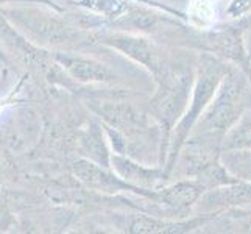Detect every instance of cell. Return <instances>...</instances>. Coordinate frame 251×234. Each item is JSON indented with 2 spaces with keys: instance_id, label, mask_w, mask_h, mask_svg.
I'll return each mask as SVG.
<instances>
[{
  "instance_id": "6da1fadb",
  "label": "cell",
  "mask_w": 251,
  "mask_h": 234,
  "mask_svg": "<svg viewBox=\"0 0 251 234\" xmlns=\"http://www.w3.org/2000/svg\"><path fill=\"white\" fill-rule=\"evenodd\" d=\"M226 75V67L220 61H217L212 56H203L200 64V77L195 86L194 100L192 105L189 106V111L186 117L181 120L179 127L176 128L175 142H173V149H179V145L186 139V134L194 125L198 116H201L203 109L207 106V103L211 102L214 94L219 91V86L222 84V80Z\"/></svg>"
},
{
  "instance_id": "7a4b0ae2",
  "label": "cell",
  "mask_w": 251,
  "mask_h": 234,
  "mask_svg": "<svg viewBox=\"0 0 251 234\" xmlns=\"http://www.w3.org/2000/svg\"><path fill=\"white\" fill-rule=\"evenodd\" d=\"M244 89V80L237 72H231L228 77L225 75L222 86L219 88V95L215 99L209 111L204 114L203 125L212 133H223L234 125L239 116V102L240 94Z\"/></svg>"
},
{
  "instance_id": "3957f363",
  "label": "cell",
  "mask_w": 251,
  "mask_h": 234,
  "mask_svg": "<svg viewBox=\"0 0 251 234\" xmlns=\"http://www.w3.org/2000/svg\"><path fill=\"white\" fill-rule=\"evenodd\" d=\"M162 88L154 100V106L162 117H167L169 120H173L176 117L178 111L186 100L187 92V78L179 75L176 72H167L164 74Z\"/></svg>"
},
{
  "instance_id": "277c9868",
  "label": "cell",
  "mask_w": 251,
  "mask_h": 234,
  "mask_svg": "<svg viewBox=\"0 0 251 234\" xmlns=\"http://www.w3.org/2000/svg\"><path fill=\"white\" fill-rule=\"evenodd\" d=\"M251 202V181H232L223 187L212 189L206 192L201 198V203L206 208H219V206H236L245 205Z\"/></svg>"
},
{
  "instance_id": "5b68a950",
  "label": "cell",
  "mask_w": 251,
  "mask_h": 234,
  "mask_svg": "<svg viewBox=\"0 0 251 234\" xmlns=\"http://www.w3.org/2000/svg\"><path fill=\"white\" fill-rule=\"evenodd\" d=\"M204 186L198 181H181V183L173 184L167 189L159 192L158 198L172 208L183 209V208L190 206L194 202L203 195Z\"/></svg>"
},
{
  "instance_id": "8992f818",
  "label": "cell",
  "mask_w": 251,
  "mask_h": 234,
  "mask_svg": "<svg viewBox=\"0 0 251 234\" xmlns=\"http://www.w3.org/2000/svg\"><path fill=\"white\" fill-rule=\"evenodd\" d=\"M114 46L119 50H122L126 56L133 58L134 61L147 66L150 71L158 74L159 66L156 63V56H154L153 49L149 46V42L145 39L133 38V36H122V38L114 39Z\"/></svg>"
},
{
  "instance_id": "52a82bcc",
  "label": "cell",
  "mask_w": 251,
  "mask_h": 234,
  "mask_svg": "<svg viewBox=\"0 0 251 234\" xmlns=\"http://www.w3.org/2000/svg\"><path fill=\"white\" fill-rule=\"evenodd\" d=\"M222 167L231 177L251 181V149L225 150L222 153Z\"/></svg>"
},
{
  "instance_id": "ba28073f",
  "label": "cell",
  "mask_w": 251,
  "mask_h": 234,
  "mask_svg": "<svg viewBox=\"0 0 251 234\" xmlns=\"http://www.w3.org/2000/svg\"><path fill=\"white\" fill-rule=\"evenodd\" d=\"M203 220H192L186 223H175V222H162L150 217H139L131 225V233H141V234H156V233H181L197 227Z\"/></svg>"
},
{
  "instance_id": "9c48e42d",
  "label": "cell",
  "mask_w": 251,
  "mask_h": 234,
  "mask_svg": "<svg viewBox=\"0 0 251 234\" xmlns=\"http://www.w3.org/2000/svg\"><path fill=\"white\" fill-rule=\"evenodd\" d=\"M251 149V114L240 116L225 136L223 150Z\"/></svg>"
},
{
  "instance_id": "30bf717a",
  "label": "cell",
  "mask_w": 251,
  "mask_h": 234,
  "mask_svg": "<svg viewBox=\"0 0 251 234\" xmlns=\"http://www.w3.org/2000/svg\"><path fill=\"white\" fill-rule=\"evenodd\" d=\"M124 177L126 180V183L129 184H131V181H137L139 184H151L154 181V172L145 170L139 166H136V164H129L126 161Z\"/></svg>"
},
{
  "instance_id": "8fae6325",
  "label": "cell",
  "mask_w": 251,
  "mask_h": 234,
  "mask_svg": "<svg viewBox=\"0 0 251 234\" xmlns=\"http://www.w3.org/2000/svg\"><path fill=\"white\" fill-rule=\"evenodd\" d=\"M251 8V0H232L229 6V14L231 16H240L247 13Z\"/></svg>"
},
{
  "instance_id": "7c38bea8",
  "label": "cell",
  "mask_w": 251,
  "mask_h": 234,
  "mask_svg": "<svg viewBox=\"0 0 251 234\" xmlns=\"http://www.w3.org/2000/svg\"><path fill=\"white\" fill-rule=\"evenodd\" d=\"M2 111H3V105H0V114H2Z\"/></svg>"
}]
</instances>
